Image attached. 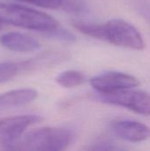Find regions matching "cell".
I'll return each mask as SVG.
<instances>
[{
    "label": "cell",
    "mask_w": 150,
    "mask_h": 151,
    "mask_svg": "<svg viewBox=\"0 0 150 151\" xmlns=\"http://www.w3.org/2000/svg\"><path fill=\"white\" fill-rule=\"evenodd\" d=\"M42 118L39 115L27 114L3 118L0 119V150L8 149L23 134L30 126L39 123Z\"/></svg>",
    "instance_id": "cell-5"
},
{
    "label": "cell",
    "mask_w": 150,
    "mask_h": 151,
    "mask_svg": "<svg viewBox=\"0 0 150 151\" xmlns=\"http://www.w3.org/2000/svg\"><path fill=\"white\" fill-rule=\"evenodd\" d=\"M19 1L27 2L31 4L42 8H47V9H57L64 3V0H19Z\"/></svg>",
    "instance_id": "cell-13"
},
{
    "label": "cell",
    "mask_w": 150,
    "mask_h": 151,
    "mask_svg": "<svg viewBox=\"0 0 150 151\" xmlns=\"http://www.w3.org/2000/svg\"><path fill=\"white\" fill-rule=\"evenodd\" d=\"M0 22L45 32H50L57 27V20L45 12L3 2H0Z\"/></svg>",
    "instance_id": "cell-2"
},
{
    "label": "cell",
    "mask_w": 150,
    "mask_h": 151,
    "mask_svg": "<svg viewBox=\"0 0 150 151\" xmlns=\"http://www.w3.org/2000/svg\"><path fill=\"white\" fill-rule=\"evenodd\" d=\"M37 97V92L32 88H19L0 94V113L30 104Z\"/></svg>",
    "instance_id": "cell-9"
},
{
    "label": "cell",
    "mask_w": 150,
    "mask_h": 151,
    "mask_svg": "<svg viewBox=\"0 0 150 151\" xmlns=\"http://www.w3.org/2000/svg\"><path fill=\"white\" fill-rule=\"evenodd\" d=\"M72 134L64 127H42L20 136L8 150L25 151H60L68 148Z\"/></svg>",
    "instance_id": "cell-1"
},
{
    "label": "cell",
    "mask_w": 150,
    "mask_h": 151,
    "mask_svg": "<svg viewBox=\"0 0 150 151\" xmlns=\"http://www.w3.org/2000/svg\"><path fill=\"white\" fill-rule=\"evenodd\" d=\"M103 41L134 50H142L146 46L140 31L120 19H112L103 25Z\"/></svg>",
    "instance_id": "cell-3"
},
{
    "label": "cell",
    "mask_w": 150,
    "mask_h": 151,
    "mask_svg": "<svg viewBox=\"0 0 150 151\" xmlns=\"http://www.w3.org/2000/svg\"><path fill=\"white\" fill-rule=\"evenodd\" d=\"M120 148L117 147L115 144H113L112 142H99V143H96L95 144V146L91 147L90 150H119Z\"/></svg>",
    "instance_id": "cell-16"
},
{
    "label": "cell",
    "mask_w": 150,
    "mask_h": 151,
    "mask_svg": "<svg viewBox=\"0 0 150 151\" xmlns=\"http://www.w3.org/2000/svg\"><path fill=\"white\" fill-rule=\"evenodd\" d=\"M0 44L16 52H30L40 48V42L33 36L18 32H10L0 36Z\"/></svg>",
    "instance_id": "cell-8"
},
{
    "label": "cell",
    "mask_w": 150,
    "mask_h": 151,
    "mask_svg": "<svg viewBox=\"0 0 150 151\" xmlns=\"http://www.w3.org/2000/svg\"><path fill=\"white\" fill-rule=\"evenodd\" d=\"M57 83L65 88L79 87L85 83L86 76L83 73L76 70H68L61 73L56 79Z\"/></svg>",
    "instance_id": "cell-11"
},
{
    "label": "cell",
    "mask_w": 150,
    "mask_h": 151,
    "mask_svg": "<svg viewBox=\"0 0 150 151\" xmlns=\"http://www.w3.org/2000/svg\"><path fill=\"white\" fill-rule=\"evenodd\" d=\"M137 10L139 13L149 22L150 25V3L147 1H141L137 3Z\"/></svg>",
    "instance_id": "cell-14"
},
{
    "label": "cell",
    "mask_w": 150,
    "mask_h": 151,
    "mask_svg": "<svg viewBox=\"0 0 150 151\" xmlns=\"http://www.w3.org/2000/svg\"><path fill=\"white\" fill-rule=\"evenodd\" d=\"M1 27H2V23L0 22V28H1Z\"/></svg>",
    "instance_id": "cell-17"
},
{
    "label": "cell",
    "mask_w": 150,
    "mask_h": 151,
    "mask_svg": "<svg viewBox=\"0 0 150 151\" xmlns=\"http://www.w3.org/2000/svg\"><path fill=\"white\" fill-rule=\"evenodd\" d=\"M99 95L104 103L125 107L141 115L150 116V95L145 91L130 88Z\"/></svg>",
    "instance_id": "cell-4"
},
{
    "label": "cell",
    "mask_w": 150,
    "mask_h": 151,
    "mask_svg": "<svg viewBox=\"0 0 150 151\" xmlns=\"http://www.w3.org/2000/svg\"><path fill=\"white\" fill-rule=\"evenodd\" d=\"M73 26L82 34L91 36L95 39L103 40V25L88 23L84 21H76L73 23Z\"/></svg>",
    "instance_id": "cell-12"
},
{
    "label": "cell",
    "mask_w": 150,
    "mask_h": 151,
    "mask_svg": "<svg viewBox=\"0 0 150 151\" xmlns=\"http://www.w3.org/2000/svg\"><path fill=\"white\" fill-rule=\"evenodd\" d=\"M111 127L116 136L129 142H141L150 138L149 127L136 120H115Z\"/></svg>",
    "instance_id": "cell-7"
},
{
    "label": "cell",
    "mask_w": 150,
    "mask_h": 151,
    "mask_svg": "<svg viewBox=\"0 0 150 151\" xmlns=\"http://www.w3.org/2000/svg\"><path fill=\"white\" fill-rule=\"evenodd\" d=\"M90 84L99 94H110L120 90L134 88L140 85L139 80L128 73L111 71L93 77Z\"/></svg>",
    "instance_id": "cell-6"
},
{
    "label": "cell",
    "mask_w": 150,
    "mask_h": 151,
    "mask_svg": "<svg viewBox=\"0 0 150 151\" xmlns=\"http://www.w3.org/2000/svg\"><path fill=\"white\" fill-rule=\"evenodd\" d=\"M31 65V61L0 62V84L11 81L20 72L30 67Z\"/></svg>",
    "instance_id": "cell-10"
},
{
    "label": "cell",
    "mask_w": 150,
    "mask_h": 151,
    "mask_svg": "<svg viewBox=\"0 0 150 151\" xmlns=\"http://www.w3.org/2000/svg\"><path fill=\"white\" fill-rule=\"evenodd\" d=\"M51 35L55 36V37H57L59 39H62V40H65V41H73L74 40V36L72 34H71L70 32L68 31H65V30H58L57 27L52 31L50 32Z\"/></svg>",
    "instance_id": "cell-15"
}]
</instances>
